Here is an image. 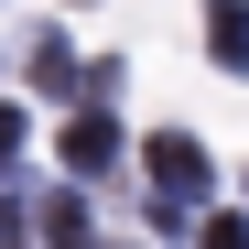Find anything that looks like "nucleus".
Returning a JSON list of instances; mask_svg holds the SVG:
<instances>
[]
</instances>
